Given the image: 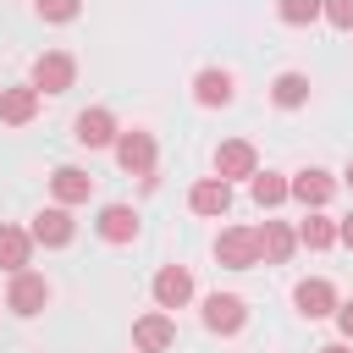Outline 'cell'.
Wrapping results in <instances>:
<instances>
[{"label":"cell","mask_w":353,"mask_h":353,"mask_svg":"<svg viewBox=\"0 0 353 353\" xmlns=\"http://www.w3.org/2000/svg\"><path fill=\"white\" fill-rule=\"evenodd\" d=\"M39 88L33 83H11V88H0V121L6 127H28L33 116H39Z\"/></svg>","instance_id":"cell-18"},{"label":"cell","mask_w":353,"mask_h":353,"mask_svg":"<svg viewBox=\"0 0 353 353\" xmlns=\"http://www.w3.org/2000/svg\"><path fill=\"white\" fill-rule=\"evenodd\" d=\"M331 320H336V331H342V342H353V298H342V303L331 309Z\"/></svg>","instance_id":"cell-26"},{"label":"cell","mask_w":353,"mask_h":353,"mask_svg":"<svg viewBox=\"0 0 353 353\" xmlns=\"http://www.w3.org/2000/svg\"><path fill=\"white\" fill-rule=\"evenodd\" d=\"M176 347V320L171 309H149L132 320V353H171Z\"/></svg>","instance_id":"cell-6"},{"label":"cell","mask_w":353,"mask_h":353,"mask_svg":"<svg viewBox=\"0 0 353 353\" xmlns=\"http://www.w3.org/2000/svg\"><path fill=\"white\" fill-rule=\"evenodd\" d=\"M50 298H55L50 276H39V270H11V287H6V309H11V314L33 320V314L50 309Z\"/></svg>","instance_id":"cell-2"},{"label":"cell","mask_w":353,"mask_h":353,"mask_svg":"<svg viewBox=\"0 0 353 353\" xmlns=\"http://www.w3.org/2000/svg\"><path fill=\"white\" fill-rule=\"evenodd\" d=\"M50 199L55 204H88L94 199V171H83V165H55L50 171Z\"/></svg>","instance_id":"cell-13"},{"label":"cell","mask_w":353,"mask_h":353,"mask_svg":"<svg viewBox=\"0 0 353 353\" xmlns=\"http://www.w3.org/2000/svg\"><path fill=\"white\" fill-rule=\"evenodd\" d=\"M110 154H116V165H121L127 176H149L154 160H160V143H154L149 127H121L116 143H110Z\"/></svg>","instance_id":"cell-1"},{"label":"cell","mask_w":353,"mask_h":353,"mask_svg":"<svg viewBox=\"0 0 353 353\" xmlns=\"http://www.w3.org/2000/svg\"><path fill=\"white\" fill-rule=\"evenodd\" d=\"M336 303H342V298H336V287H331L325 276H303V281L292 287V309H298L303 320H325Z\"/></svg>","instance_id":"cell-12"},{"label":"cell","mask_w":353,"mask_h":353,"mask_svg":"<svg viewBox=\"0 0 353 353\" xmlns=\"http://www.w3.org/2000/svg\"><path fill=\"white\" fill-rule=\"evenodd\" d=\"M210 165H215L221 182H248V176L259 171V149H254L248 138H221L215 154H210Z\"/></svg>","instance_id":"cell-3"},{"label":"cell","mask_w":353,"mask_h":353,"mask_svg":"<svg viewBox=\"0 0 353 353\" xmlns=\"http://www.w3.org/2000/svg\"><path fill=\"white\" fill-rule=\"evenodd\" d=\"M94 232H99L105 243H116V248H121V243H132V237H138V210H132V204H121V199H116V204H99Z\"/></svg>","instance_id":"cell-17"},{"label":"cell","mask_w":353,"mask_h":353,"mask_svg":"<svg viewBox=\"0 0 353 353\" xmlns=\"http://www.w3.org/2000/svg\"><path fill=\"white\" fill-rule=\"evenodd\" d=\"M342 182H347V188H353V160H347V171H342Z\"/></svg>","instance_id":"cell-29"},{"label":"cell","mask_w":353,"mask_h":353,"mask_svg":"<svg viewBox=\"0 0 353 353\" xmlns=\"http://www.w3.org/2000/svg\"><path fill=\"white\" fill-rule=\"evenodd\" d=\"M309 72H276V83H270V105L276 110H303L309 105Z\"/></svg>","instance_id":"cell-20"},{"label":"cell","mask_w":353,"mask_h":353,"mask_svg":"<svg viewBox=\"0 0 353 353\" xmlns=\"http://www.w3.org/2000/svg\"><path fill=\"white\" fill-rule=\"evenodd\" d=\"M248 199H254L259 210H276V204H287V176H281V171H265V165H259V171L248 176Z\"/></svg>","instance_id":"cell-22"},{"label":"cell","mask_w":353,"mask_h":353,"mask_svg":"<svg viewBox=\"0 0 353 353\" xmlns=\"http://www.w3.org/2000/svg\"><path fill=\"white\" fill-rule=\"evenodd\" d=\"M336 243H342V248H353V210L336 221Z\"/></svg>","instance_id":"cell-27"},{"label":"cell","mask_w":353,"mask_h":353,"mask_svg":"<svg viewBox=\"0 0 353 353\" xmlns=\"http://www.w3.org/2000/svg\"><path fill=\"white\" fill-rule=\"evenodd\" d=\"M28 237H33V248H66V243L77 237V221H72V210H66V204H50V210H39V215H33Z\"/></svg>","instance_id":"cell-10"},{"label":"cell","mask_w":353,"mask_h":353,"mask_svg":"<svg viewBox=\"0 0 353 353\" xmlns=\"http://www.w3.org/2000/svg\"><path fill=\"white\" fill-rule=\"evenodd\" d=\"M331 193H336V176H331L325 165H303V171L287 176V199H298L303 210H325Z\"/></svg>","instance_id":"cell-7"},{"label":"cell","mask_w":353,"mask_h":353,"mask_svg":"<svg viewBox=\"0 0 353 353\" xmlns=\"http://www.w3.org/2000/svg\"><path fill=\"white\" fill-rule=\"evenodd\" d=\"M28 83H33L39 94H66V88L77 83V61H72L66 50H44V55H33Z\"/></svg>","instance_id":"cell-5"},{"label":"cell","mask_w":353,"mask_h":353,"mask_svg":"<svg viewBox=\"0 0 353 353\" xmlns=\"http://www.w3.org/2000/svg\"><path fill=\"white\" fill-rule=\"evenodd\" d=\"M320 22H331V28H347V33H353V0H320Z\"/></svg>","instance_id":"cell-25"},{"label":"cell","mask_w":353,"mask_h":353,"mask_svg":"<svg viewBox=\"0 0 353 353\" xmlns=\"http://www.w3.org/2000/svg\"><path fill=\"white\" fill-rule=\"evenodd\" d=\"M28 259H33L28 226H6V221H0V270H6V276H11V270H28Z\"/></svg>","instance_id":"cell-21"},{"label":"cell","mask_w":353,"mask_h":353,"mask_svg":"<svg viewBox=\"0 0 353 353\" xmlns=\"http://www.w3.org/2000/svg\"><path fill=\"white\" fill-rule=\"evenodd\" d=\"M116 110H105V105H88V110H77V121H72V138H77V149H110L116 143Z\"/></svg>","instance_id":"cell-9"},{"label":"cell","mask_w":353,"mask_h":353,"mask_svg":"<svg viewBox=\"0 0 353 353\" xmlns=\"http://www.w3.org/2000/svg\"><path fill=\"white\" fill-rule=\"evenodd\" d=\"M215 259H221L226 270H254V265H259V237H254V226H221Z\"/></svg>","instance_id":"cell-8"},{"label":"cell","mask_w":353,"mask_h":353,"mask_svg":"<svg viewBox=\"0 0 353 353\" xmlns=\"http://www.w3.org/2000/svg\"><path fill=\"white\" fill-rule=\"evenodd\" d=\"M254 237H259V265H287L298 254V232L287 221H265V226H254Z\"/></svg>","instance_id":"cell-16"},{"label":"cell","mask_w":353,"mask_h":353,"mask_svg":"<svg viewBox=\"0 0 353 353\" xmlns=\"http://www.w3.org/2000/svg\"><path fill=\"white\" fill-rule=\"evenodd\" d=\"M193 99H199L204 110H221V105L237 99V77H232L226 66H204V72L193 77Z\"/></svg>","instance_id":"cell-15"},{"label":"cell","mask_w":353,"mask_h":353,"mask_svg":"<svg viewBox=\"0 0 353 353\" xmlns=\"http://www.w3.org/2000/svg\"><path fill=\"white\" fill-rule=\"evenodd\" d=\"M314 353H353V342H325V347H314Z\"/></svg>","instance_id":"cell-28"},{"label":"cell","mask_w":353,"mask_h":353,"mask_svg":"<svg viewBox=\"0 0 353 353\" xmlns=\"http://www.w3.org/2000/svg\"><path fill=\"white\" fill-rule=\"evenodd\" d=\"M276 17L287 28H309V22H320V0H276Z\"/></svg>","instance_id":"cell-23"},{"label":"cell","mask_w":353,"mask_h":353,"mask_svg":"<svg viewBox=\"0 0 353 353\" xmlns=\"http://www.w3.org/2000/svg\"><path fill=\"white\" fill-rule=\"evenodd\" d=\"M292 232H298V248H309V254L336 248V221H331L325 210H303V221H298Z\"/></svg>","instance_id":"cell-19"},{"label":"cell","mask_w":353,"mask_h":353,"mask_svg":"<svg viewBox=\"0 0 353 353\" xmlns=\"http://www.w3.org/2000/svg\"><path fill=\"white\" fill-rule=\"evenodd\" d=\"M33 11H39L44 22H72V17L83 11V0H33Z\"/></svg>","instance_id":"cell-24"},{"label":"cell","mask_w":353,"mask_h":353,"mask_svg":"<svg viewBox=\"0 0 353 353\" xmlns=\"http://www.w3.org/2000/svg\"><path fill=\"white\" fill-rule=\"evenodd\" d=\"M149 292H154V309H188L193 303V270L188 265H160Z\"/></svg>","instance_id":"cell-11"},{"label":"cell","mask_w":353,"mask_h":353,"mask_svg":"<svg viewBox=\"0 0 353 353\" xmlns=\"http://www.w3.org/2000/svg\"><path fill=\"white\" fill-rule=\"evenodd\" d=\"M188 210H193V215H210V221H221V215L232 210V182H221L215 171H210V176H199V182L188 188Z\"/></svg>","instance_id":"cell-14"},{"label":"cell","mask_w":353,"mask_h":353,"mask_svg":"<svg viewBox=\"0 0 353 353\" xmlns=\"http://www.w3.org/2000/svg\"><path fill=\"white\" fill-rule=\"evenodd\" d=\"M199 320H204V331H215V336H237V331L248 325V303H243L237 292H210V298L199 303Z\"/></svg>","instance_id":"cell-4"}]
</instances>
